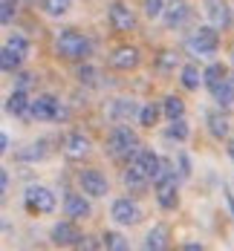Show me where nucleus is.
I'll return each mask as SVG.
<instances>
[{
    "mask_svg": "<svg viewBox=\"0 0 234 251\" xmlns=\"http://www.w3.org/2000/svg\"><path fill=\"white\" fill-rule=\"evenodd\" d=\"M104 151L110 153L113 159H125V156H133V153L139 151V139H136V133H133L130 127L119 125L110 136H107Z\"/></svg>",
    "mask_w": 234,
    "mask_h": 251,
    "instance_id": "nucleus-1",
    "label": "nucleus"
},
{
    "mask_svg": "<svg viewBox=\"0 0 234 251\" xmlns=\"http://www.w3.org/2000/svg\"><path fill=\"white\" fill-rule=\"evenodd\" d=\"M55 52H58L61 58H67V61H81V58L90 55V41H87L84 35L73 32V29H67V32L58 35V41H55Z\"/></svg>",
    "mask_w": 234,
    "mask_h": 251,
    "instance_id": "nucleus-2",
    "label": "nucleus"
},
{
    "mask_svg": "<svg viewBox=\"0 0 234 251\" xmlns=\"http://www.w3.org/2000/svg\"><path fill=\"white\" fill-rule=\"evenodd\" d=\"M156 200H159V205H162L165 211L177 208V202H180V197H177V174H171L168 165H165L162 176L156 179Z\"/></svg>",
    "mask_w": 234,
    "mask_h": 251,
    "instance_id": "nucleus-3",
    "label": "nucleus"
},
{
    "mask_svg": "<svg viewBox=\"0 0 234 251\" xmlns=\"http://www.w3.org/2000/svg\"><path fill=\"white\" fill-rule=\"evenodd\" d=\"M188 47L197 52V55H214L217 47H220V35H217V29H214V26H200V29L191 35Z\"/></svg>",
    "mask_w": 234,
    "mask_h": 251,
    "instance_id": "nucleus-4",
    "label": "nucleus"
},
{
    "mask_svg": "<svg viewBox=\"0 0 234 251\" xmlns=\"http://www.w3.org/2000/svg\"><path fill=\"white\" fill-rule=\"evenodd\" d=\"M29 113H32L38 122H55V119L64 116L61 101L55 99V96H38V99L29 104Z\"/></svg>",
    "mask_w": 234,
    "mask_h": 251,
    "instance_id": "nucleus-5",
    "label": "nucleus"
},
{
    "mask_svg": "<svg viewBox=\"0 0 234 251\" xmlns=\"http://www.w3.org/2000/svg\"><path fill=\"white\" fill-rule=\"evenodd\" d=\"M26 205L29 211H38V214H52L55 211V194L50 188H41V185H32L26 191Z\"/></svg>",
    "mask_w": 234,
    "mask_h": 251,
    "instance_id": "nucleus-6",
    "label": "nucleus"
},
{
    "mask_svg": "<svg viewBox=\"0 0 234 251\" xmlns=\"http://www.w3.org/2000/svg\"><path fill=\"white\" fill-rule=\"evenodd\" d=\"M110 217L119 226H136V223H142V208L130 200H116L110 208Z\"/></svg>",
    "mask_w": 234,
    "mask_h": 251,
    "instance_id": "nucleus-7",
    "label": "nucleus"
},
{
    "mask_svg": "<svg viewBox=\"0 0 234 251\" xmlns=\"http://www.w3.org/2000/svg\"><path fill=\"white\" fill-rule=\"evenodd\" d=\"M130 165L142 168V171L151 176L154 182L162 176V171H165V162H162L156 153H151V151H136V153H133V159H130Z\"/></svg>",
    "mask_w": 234,
    "mask_h": 251,
    "instance_id": "nucleus-8",
    "label": "nucleus"
},
{
    "mask_svg": "<svg viewBox=\"0 0 234 251\" xmlns=\"http://www.w3.org/2000/svg\"><path fill=\"white\" fill-rule=\"evenodd\" d=\"M78 185L90 197H104L107 194V176L102 171H81L78 174Z\"/></svg>",
    "mask_w": 234,
    "mask_h": 251,
    "instance_id": "nucleus-9",
    "label": "nucleus"
},
{
    "mask_svg": "<svg viewBox=\"0 0 234 251\" xmlns=\"http://www.w3.org/2000/svg\"><path fill=\"white\" fill-rule=\"evenodd\" d=\"M110 26L116 32H130L136 26V18H133V12H130L125 3H113L110 6Z\"/></svg>",
    "mask_w": 234,
    "mask_h": 251,
    "instance_id": "nucleus-10",
    "label": "nucleus"
},
{
    "mask_svg": "<svg viewBox=\"0 0 234 251\" xmlns=\"http://www.w3.org/2000/svg\"><path fill=\"white\" fill-rule=\"evenodd\" d=\"M52 243L55 246H78L81 243V231L73 223H58L52 228Z\"/></svg>",
    "mask_w": 234,
    "mask_h": 251,
    "instance_id": "nucleus-11",
    "label": "nucleus"
},
{
    "mask_svg": "<svg viewBox=\"0 0 234 251\" xmlns=\"http://www.w3.org/2000/svg\"><path fill=\"white\" fill-rule=\"evenodd\" d=\"M110 67L113 70H133V67H139V50H133V47H122V50H116L110 55Z\"/></svg>",
    "mask_w": 234,
    "mask_h": 251,
    "instance_id": "nucleus-12",
    "label": "nucleus"
},
{
    "mask_svg": "<svg viewBox=\"0 0 234 251\" xmlns=\"http://www.w3.org/2000/svg\"><path fill=\"white\" fill-rule=\"evenodd\" d=\"M64 151H67L70 159H84L90 153V139L84 133H70L67 142H64Z\"/></svg>",
    "mask_w": 234,
    "mask_h": 251,
    "instance_id": "nucleus-13",
    "label": "nucleus"
},
{
    "mask_svg": "<svg viewBox=\"0 0 234 251\" xmlns=\"http://www.w3.org/2000/svg\"><path fill=\"white\" fill-rule=\"evenodd\" d=\"M136 113H142L139 107H136V101H128V99H119V101H113V107L107 110V116L113 119V122H128V119H133Z\"/></svg>",
    "mask_w": 234,
    "mask_h": 251,
    "instance_id": "nucleus-14",
    "label": "nucleus"
},
{
    "mask_svg": "<svg viewBox=\"0 0 234 251\" xmlns=\"http://www.w3.org/2000/svg\"><path fill=\"white\" fill-rule=\"evenodd\" d=\"M64 211H67V217H73V220H87V217H90V202L84 200L81 194H70L67 202H64Z\"/></svg>",
    "mask_w": 234,
    "mask_h": 251,
    "instance_id": "nucleus-15",
    "label": "nucleus"
},
{
    "mask_svg": "<svg viewBox=\"0 0 234 251\" xmlns=\"http://www.w3.org/2000/svg\"><path fill=\"white\" fill-rule=\"evenodd\" d=\"M188 15H191V6L182 3V0H177V3H171V6L165 9V24L171 26V29H177V26H182L188 21Z\"/></svg>",
    "mask_w": 234,
    "mask_h": 251,
    "instance_id": "nucleus-16",
    "label": "nucleus"
},
{
    "mask_svg": "<svg viewBox=\"0 0 234 251\" xmlns=\"http://www.w3.org/2000/svg\"><path fill=\"white\" fill-rule=\"evenodd\" d=\"M148 179L151 176L145 174L142 168H136V165H130L128 171H125V185H128L130 191H145L148 188Z\"/></svg>",
    "mask_w": 234,
    "mask_h": 251,
    "instance_id": "nucleus-17",
    "label": "nucleus"
},
{
    "mask_svg": "<svg viewBox=\"0 0 234 251\" xmlns=\"http://www.w3.org/2000/svg\"><path fill=\"white\" fill-rule=\"evenodd\" d=\"M211 93H214V101H217L220 107H232L234 104V84L232 81H220V84H214Z\"/></svg>",
    "mask_w": 234,
    "mask_h": 251,
    "instance_id": "nucleus-18",
    "label": "nucleus"
},
{
    "mask_svg": "<svg viewBox=\"0 0 234 251\" xmlns=\"http://www.w3.org/2000/svg\"><path fill=\"white\" fill-rule=\"evenodd\" d=\"M29 104H32V101H26V90H15V93L9 96V101H6V110H9L12 116H24L26 110H29Z\"/></svg>",
    "mask_w": 234,
    "mask_h": 251,
    "instance_id": "nucleus-19",
    "label": "nucleus"
},
{
    "mask_svg": "<svg viewBox=\"0 0 234 251\" xmlns=\"http://www.w3.org/2000/svg\"><path fill=\"white\" fill-rule=\"evenodd\" d=\"M208 130H211L214 139H226V136H229V119L220 116V113H211V116H208Z\"/></svg>",
    "mask_w": 234,
    "mask_h": 251,
    "instance_id": "nucleus-20",
    "label": "nucleus"
},
{
    "mask_svg": "<svg viewBox=\"0 0 234 251\" xmlns=\"http://www.w3.org/2000/svg\"><path fill=\"white\" fill-rule=\"evenodd\" d=\"M21 61H24V55L21 52H15L12 47H6L3 55H0V64H3V73H18V67H21Z\"/></svg>",
    "mask_w": 234,
    "mask_h": 251,
    "instance_id": "nucleus-21",
    "label": "nucleus"
},
{
    "mask_svg": "<svg viewBox=\"0 0 234 251\" xmlns=\"http://www.w3.org/2000/svg\"><path fill=\"white\" fill-rule=\"evenodd\" d=\"M162 110H165V116L174 122V119H182V113H185V104H182L177 96H168V99H165V104H162Z\"/></svg>",
    "mask_w": 234,
    "mask_h": 251,
    "instance_id": "nucleus-22",
    "label": "nucleus"
},
{
    "mask_svg": "<svg viewBox=\"0 0 234 251\" xmlns=\"http://www.w3.org/2000/svg\"><path fill=\"white\" fill-rule=\"evenodd\" d=\"M203 81H206L208 87H214V84L226 81V64H211L206 73H203Z\"/></svg>",
    "mask_w": 234,
    "mask_h": 251,
    "instance_id": "nucleus-23",
    "label": "nucleus"
},
{
    "mask_svg": "<svg viewBox=\"0 0 234 251\" xmlns=\"http://www.w3.org/2000/svg\"><path fill=\"white\" fill-rule=\"evenodd\" d=\"M182 87H185V90H197V87H200V70H197L194 64L182 67Z\"/></svg>",
    "mask_w": 234,
    "mask_h": 251,
    "instance_id": "nucleus-24",
    "label": "nucleus"
},
{
    "mask_svg": "<svg viewBox=\"0 0 234 251\" xmlns=\"http://www.w3.org/2000/svg\"><path fill=\"white\" fill-rule=\"evenodd\" d=\"M102 246L104 249H113V251H125L128 249V240H125L122 234H116V231H107L102 237Z\"/></svg>",
    "mask_w": 234,
    "mask_h": 251,
    "instance_id": "nucleus-25",
    "label": "nucleus"
},
{
    "mask_svg": "<svg viewBox=\"0 0 234 251\" xmlns=\"http://www.w3.org/2000/svg\"><path fill=\"white\" fill-rule=\"evenodd\" d=\"M208 18H211L217 26H226V24H229V6H226V3H211Z\"/></svg>",
    "mask_w": 234,
    "mask_h": 251,
    "instance_id": "nucleus-26",
    "label": "nucleus"
},
{
    "mask_svg": "<svg viewBox=\"0 0 234 251\" xmlns=\"http://www.w3.org/2000/svg\"><path fill=\"white\" fill-rule=\"evenodd\" d=\"M165 237H168V231L162 226L154 228V231L148 234V240H145V249H165Z\"/></svg>",
    "mask_w": 234,
    "mask_h": 251,
    "instance_id": "nucleus-27",
    "label": "nucleus"
},
{
    "mask_svg": "<svg viewBox=\"0 0 234 251\" xmlns=\"http://www.w3.org/2000/svg\"><path fill=\"white\" fill-rule=\"evenodd\" d=\"M67 9H70V0H44V12L52 15V18L67 15Z\"/></svg>",
    "mask_w": 234,
    "mask_h": 251,
    "instance_id": "nucleus-28",
    "label": "nucleus"
},
{
    "mask_svg": "<svg viewBox=\"0 0 234 251\" xmlns=\"http://www.w3.org/2000/svg\"><path fill=\"white\" fill-rule=\"evenodd\" d=\"M156 119H159V107L156 104H148V107H142V113H139V122L145 127H154Z\"/></svg>",
    "mask_w": 234,
    "mask_h": 251,
    "instance_id": "nucleus-29",
    "label": "nucleus"
},
{
    "mask_svg": "<svg viewBox=\"0 0 234 251\" xmlns=\"http://www.w3.org/2000/svg\"><path fill=\"white\" fill-rule=\"evenodd\" d=\"M168 136L177 139V142H185V139H188V125H185L182 119H174V125L168 127Z\"/></svg>",
    "mask_w": 234,
    "mask_h": 251,
    "instance_id": "nucleus-30",
    "label": "nucleus"
},
{
    "mask_svg": "<svg viewBox=\"0 0 234 251\" xmlns=\"http://www.w3.org/2000/svg\"><path fill=\"white\" fill-rule=\"evenodd\" d=\"M156 67H159L162 73L174 70V67H177V52H162V55H159V61H156Z\"/></svg>",
    "mask_w": 234,
    "mask_h": 251,
    "instance_id": "nucleus-31",
    "label": "nucleus"
},
{
    "mask_svg": "<svg viewBox=\"0 0 234 251\" xmlns=\"http://www.w3.org/2000/svg\"><path fill=\"white\" fill-rule=\"evenodd\" d=\"M6 47H12L15 52H21V55H29V44H26V38H21V35H15V38H9V44Z\"/></svg>",
    "mask_w": 234,
    "mask_h": 251,
    "instance_id": "nucleus-32",
    "label": "nucleus"
},
{
    "mask_svg": "<svg viewBox=\"0 0 234 251\" xmlns=\"http://www.w3.org/2000/svg\"><path fill=\"white\" fill-rule=\"evenodd\" d=\"M15 6H18V0H3V12H0V21H3V24H12Z\"/></svg>",
    "mask_w": 234,
    "mask_h": 251,
    "instance_id": "nucleus-33",
    "label": "nucleus"
},
{
    "mask_svg": "<svg viewBox=\"0 0 234 251\" xmlns=\"http://www.w3.org/2000/svg\"><path fill=\"white\" fill-rule=\"evenodd\" d=\"M145 15H148V18H159V15H165L162 0H145Z\"/></svg>",
    "mask_w": 234,
    "mask_h": 251,
    "instance_id": "nucleus-34",
    "label": "nucleus"
},
{
    "mask_svg": "<svg viewBox=\"0 0 234 251\" xmlns=\"http://www.w3.org/2000/svg\"><path fill=\"white\" fill-rule=\"evenodd\" d=\"M78 78H81V84H93L96 81V70L93 67H81L78 70Z\"/></svg>",
    "mask_w": 234,
    "mask_h": 251,
    "instance_id": "nucleus-35",
    "label": "nucleus"
},
{
    "mask_svg": "<svg viewBox=\"0 0 234 251\" xmlns=\"http://www.w3.org/2000/svg\"><path fill=\"white\" fill-rule=\"evenodd\" d=\"M32 84H35V75L32 73H21L18 75V90H29Z\"/></svg>",
    "mask_w": 234,
    "mask_h": 251,
    "instance_id": "nucleus-36",
    "label": "nucleus"
},
{
    "mask_svg": "<svg viewBox=\"0 0 234 251\" xmlns=\"http://www.w3.org/2000/svg\"><path fill=\"white\" fill-rule=\"evenodd\" d=\"M229 156H232V159H234V142H232V148H229Z\"/></svg>",
    "mask_w": 234,
    "mask_h": 251,
    "instance_id": "nucleus-37",
    "label": "nucleus"
},
{
    "mask_svg": "<svg viewBox=\"0 0 234 251\" xmlns=\"http://www.w3.org/2000/svg\"><path fill=\"white\" fill-rule=\"evenodd\" d=\"M229 205H232V211H234V197H229Z\"/></svg>",
    "mask_w": 234,
    "mask_h": 251,
    "instance_id": "nucleus-38",
    "label": "nucleus"
},
{
    "mask_svg": "<svg viewBox=\"0 0 234 251\" xmlns=\"http://www.w3.org/2000/svg\"><path fill=\"white\" fill-rule=\"evenodd\" d=\"M232 58H234V55H232Z\"/></svg>",
    "mask_w": 234,
    "mask_h": 251,
    "instance_id": "nucleus-39",
    "label": "nucleus"
}]
</instances>
